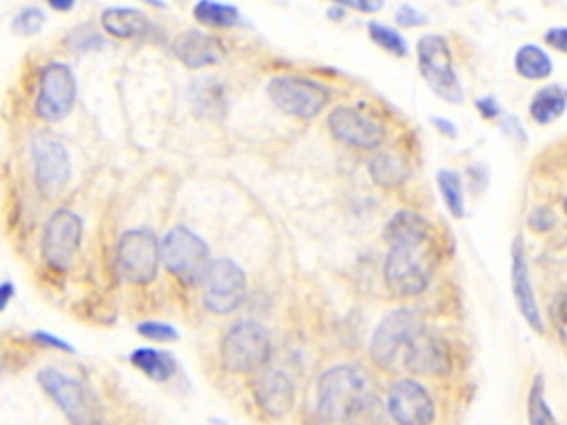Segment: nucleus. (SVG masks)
<instances>
[{"mask_svg": "<svg viewBox=\"0 0 567 425\" xmlns=\"http://www.w3.org/2000/svg\"><path fill=\"white\" fill-rule=\"evenodd\" d=\"M370 357L388 373L444 375L450 370L446 344L413 310L399 308L386 315L373 332Z\"/></svg>", "mask_w": 567, "mask_h": 425, "instance_id": "nucleus-1", "label": "nucleus"}, {"mask_svg": "<svg viewBox=\"0 0 567 425\" xmlns=\"http://www.w3.org/2000/svg\"><path fill=\"white\" fill-rule=\"evenodd\" d=\"M383 235L390 244L383 264L388 288L399 297L422 295L430 286L437 267L430 222L415 211H397Z\"/></svg>", "mask_w": 567, "mask_h": 425, "instance_id": "nucleus-2", "label": "nucleus"}, {"mask_svg": "<svg viewBox=\"0 0 567 425\" xmlns=\"http://www.w3.org/2000/svg\"><path fill=\"white\" fill-rule=\"evenodd\" d=\"M370 379L355 366H335L317 379L315 418L321 425H342L373 405Z\"/></svg>", "mask_w": 567, "mask_h": 425, "instance_id": "nucleus-3", "label": "nucleus"}, {"mask_svg": "<svg viewBox=\"0 0 567 425\" xmlns=\"http://www.w3.org/2000/svg\"><path fill=\"white\" fill-rule=\"evenodd\" d=\"M273 355V339L260 321H237L228 328L220 346L222 368L233 375L262 373Z\"/></svg>", "mask_w": 567, "mask_h": 425, "instance_id": "nucleus-4", "label": "nucleus"}, {"mask_svg": "<svg viewBox=\"0 0 567 425\" xmlns=\"http://www.w3.org/2000/svg\"><path fill=\"white\" fill-rule=\"evenodd\" d=\"M38 383L71 425H101L103 405L85 381L56 368H43Z\"/></svg>", "mask_w": 567, "mask_h": 425, "instance_id": "nucleus-5", "label": "nucleus"}, {"mask_svg": "<svg viewBox=\"0 0 567 425\" xmlns=\"http://www.w3.org/2000/svg\"><path fill=\"white\" fill-rule=\"evenodd\" d=\"M160 252L165 269L187 286L202 284L213 262L209 244L187 226L172 228L160 241Z\"/></svg>", "mask_w": 567, "mask_h": 425, "instance_id": "nucleus-6", "label": "nucleus"}, {"mask_svg": "<svg viewBox=\"0 0 567 425\" xmlns=\"http://www.w3.org/2000/svg\"><path fill=\"white\" fill-rule=\"evenodd\" d=\"M267 92L282 114L299 120L317 118L331 103V90L327 84L304 75H275Z\"/></svg>", "mask_w": 567, "mask_h": 425, "instance_id": "nucleus-7", "label": "nucleus"}, {"mask_svg": "<svg viewBox=\"0 0 567 425\" xmlns=\"http://www.w3.org/2000/svg\"><path fill=\"white\" fill-rule=\"evenodd\" d=\"M160 262V241L151 228H131L118 239L116 269L125 282L135 286L151 284Z\"/></svg>", "mask_w": 567, "mask_h": 425, "instance_id": "nucleus-8", "label": "nucleus"}, {"mask_svg": "<svg viewBox=\"0 0 567 425\" xmlns=\"http://www.w3.org/2000/svg\"><path fill=\"white\" fill-rule=\"evenodd\" d=\"M417 60H420V71L424 80L428 82V87L444 98L446 103L461 105L465 101L461 80L454 73L452 67V51L450 45L444 36L439 34H428L417 43Z\"/></svg>", "mask_w": 567, "mask_h": 425, "instance_id": "nucleus-9", "label": "nucleus"}, {"mask_svg": "<svg viewBox=\"0 0 567 425\" xmlns=\"http://www.w3.org/2000/svg\"><path fill=\"white\" fill-rule=\"evenodd\" d=\"M83 244V220L69 209H58L49 215L43 231V260L56 273H67Z\"/></svg>", "mask_w": 567, "mask_h": 425, "instance_id": "nucleus-10", "label": "nucleus"}, {"mask_svg": "<svg viewBox=\"0 0 567 425\" xmlns=\"http://www.w3.org/2000/svg\"><path fill=\"white\" fill-rule=\"evenodd\" d=\"M247 273L233 260H213L202 280V304L213 315H231L247 299Z\"/></svg>", "mask_w": 567, "mask_h": 425, "instance_id": "nucleus-11", "label": "nucleus"}, {"mask_svg": "<svg viewBox=\"0 0 567 425\" xmlns=\"http://www.w3.org/2000/svg\"><path fill=\"white\" fill-rule=\"evenodd\" d=\"M78 98V82L69 64L49 62L40 71L38 96H36V114L47 122L64 120Z\"/></svg>", "mask_w": 567, "mask_h": 425, "instance_id": "nucleus-12", "label": "nucleus"}, {"mask_svg": "<svg viewBox=\"0 0 567 425\" xmlns=\"http://www.w3.org/2000/svg\"><path fill=\"white\" fill-rule=\"evenodd\" d=\"M34 178L43 198L56 200L71 180V155L67 146L51 135H36L32 142Z\"/></svg>", "mask_w": 567, "mask_h": 425, "instance_id": "nucleus-13", "label": "nucleus"}, {"mask_svg": "<svg viewBox=\"0 0 567 425\" xmlns=\"http://www.w3.org/2000/svg\"><path fill=\"white\" fill-rule=\"evenodd\" d=\"M386 408L397 425H433L437 418V403L417 379L394 381L388 390Z\"/></svg>", "mask_w": 567, "mask_h": 425, "instance_id": "nucleus-14", "label": "nucleus"}, {"mask_svg": "<svg viewBox=\"0 0 567 425\" xmlns=\"http://www.w3.org/2000/svg\"><path fill=\"white\" fill-rule=\"evenodd\" d=\"M329 131L338 142L366 151L379 149L386 140V129L353 107H335L329 116Z\"/></svg>", "mask_w": 567, "mask_h": 425, "instance_id": "nucleus-15", "label": "nucleus"}, {"mask_svg": "<svg viewBox=\"0 0 567 425\" xmlns=\"http://www.w3.org/2000/svg\"><path fill=\"white\" fill-rule=\"evenodd\" d=\"M253 397L264 414L282 418L295 408V383L284 370H262L253 383Z\"/></svg>", "mask_w": 567, "mask_h": 425, "instance_id": "nucleus-16", "label": "nucleus"}, {"mask_svg": "<svg viewBox=\"0 0 567 425\" xmlns=\"http://www.w3.org/2000/svg\"><path fill=\"white\" fill-rule=\"evenodd\" d=\"M512 295H515L519 312L523 315L528 326L534 328L536 332H545V323H543V317H541V310L536 304V295L532 288V278H530L521 237H517L512 244Z\"/></svg>", "mask_w": 567, "mask_h": 425, "instance_id": "nucleus-17", "label": "nucleus"}, {"mask_svg": "<svg viewBox=\"0 0 567 425\" xmlns=\"http://www.w3.org/2000/svg\"><path fill=\"white\" fill-rule=\"evenodd\" d=\"M174 56L189 69H204V67H215L224 60V47L222 43L211 36L204 34L200 29H189L182 32L174 45Z\"/></svg>", "mask_w": 567, "mask_h": 425, "instance_id": "nucleus-18", "label": "nucleus"}, {"mask_svg": "<svg viewBox=\"0 0 567 425\" xmlns=\"http://www.w3.org/2000/svg\"><path fill=\"white\" fill-rule=\"evenodd\" d=\"M101 25L109 36H116L122 40L144 38L153 29L149 16L135 8H109L101 16Z\"/></svg>", "mask_w": 567, "mask_h": 425, "instance_id": "nucleus-19", "label": "nucleus"}, {"mask_svg": "<svg viewBox=\"0 0 567 425\" xmlns=\"http://www.w3.org/2000/svg\"><path fill=\"white\" fill-rule=\"evenodd\" d=\"M189 98H191L193 111L206 120L224 118L226 107H228L224 84L215 78H202V80L193 82Z\"/></svg>", "mask_w": 567, "mask_h": 425, "instance_id": "nucleus-20", "label": "nucleus"}, {"mask_svg": "<svg viewBox=\"0 0 567 425\" xmlns=\"http://www.w3.org/2000/svg\"><path fill=\"white\" fill-rule=\"evenodd\" d=\"M129 362L144 377H149L151 381H157V383H165V381L174 379L176 373H178V359L167 351L138 349V351L131 353Z\"/></svg>", "mask_w": 567, "mask_h": 425, "instance_id": "nucleus-21", "label": "nucleus"}, {"mask_svg": "<svg viewBox=\"0 0 567 425\" xmlns=\"http://www.w3.org/2000/svg\"><path fill=\"white\" fill-rule=\"evenodd\" d=\"M567 109V94L558 87V84H550L536 92V96L530 103V118L536 125H550L556 118H560Z\"/></svg>", "mask_w": 567, "mask_h": 425, "instance_id": "nucleus-22", "label": "nucleus"}, {"mask_svg": "<svg viewBox=\"0 0 567 425\" xmlns=\"http://www.w3.org/2000/svg\"><path fill=\"white\" fill-rule=\"evenodd\" d=\"M515 69L525 80H545L554 71V62L539 45H523L515 54Z\"/></svg>", "mask_w": 567, "mask_h": 425, "instance_id": "nucleus-23", "label": "nucleus"}, {"mask_svg": "<svg viewBox=\"0 0 567 425\" xmlns=\"http://www.w3.org/2000/svg\"><path fill=\"white\" fill-rule=\"evenodd\" d=\"M370 176L379 187H397L409 178V166L394 153H379L370 162Z\"/></svg>", "mask_w": 567, "mask_h": 425, "instance_id": "nucleus-24", "label": "nucleus"}, {"mask_svg": "<svg viewBox=\"0 0 567 425\" xmlns=\"http://www.w3.org/2000/svg\"><path fill=\"white\" fill-rule=\"evenodd\" d=\"M193 16L209 27H237L241 23V14L235 5H226V3H213V0H200V3L193 8Z\"/></svg>", "mask_w": 567, "mask_h": 425, "instance_id": "nucleus-25", "label": "nucleus"}, {"mask_svg": "<svg viewBox=\"0 0 567 425\" xmlns=\"http://www.w3.org/2000/svg\"><path fill=\"white\" fill-rule=\"evenodd\" d=\"M528 423L530 425H560L545 399V381L536 377L528 392Z\"/></svg>", "mask_w": 567, "mask_h": 425, "instance_id": "nucleus-26", "label": "nucleus"}, {"mask_svg": "<svg viewBox=\"0 0 567 425\" xmlns=\"http://www.w3.org/2000/svg\"><path fill=\"white\" fill-rule=\"evenodd\" d=\"M437 185L441 191V198L448 206V211L454 217H463L465 215V198H463V182L454 172H439L437 174Z\"/></svg>", "mask_w": 567, "mask_h": 425, "instance_id": "nucleus-27", "label": "nucleus"}, {"mask_svg": "<svg viewBox=\"0 0 567 425\" xmlns=\"http://www.w3.org/2000/svg\"><path fill=\"white\" fill-rule=\"evenodd\" d=\"M368 34H370V40L381 47L383 51L397 56V58H406L409 56V40L403 38L397 29L388 27V25H381L377 21H370L368 23Z\"/></svg>", "mask_w": 567, "mask_h": 425, "instance_id": "nucleus-28", "label": "nucleus"}, {"mask_svg": "<svg viewBox=\"0 0 567 425\" xmlns=\"http://www.w3.org/2000/svg\"><path fill=\"white\" fill-rule=\"evenodd\" d=\"M47 23V16L40 8H25L14 16L12 29L19 36H36Z\"/></svg>", "mask_w": 567, "mask_h": 425, "instance_id": "nucleus-29", "label": "nucleus"}, {"mask_svg": "<svg viewBox=\"0 0 567 425\" xmlns=\"http://www.w3.org/2000/svg\"><path fill=\"white\" fill-rule=\"evenodd\" d=\"M138 334L144 339H151V342H178L180 332L176 326L165 323V321H142L138 323Z\"/></svg>", "mask_w": 567, "mask_h": 425, "instance_id": "nucleus-30", "label": "nucleus"}, {"mask_svg": "<svg viewBox=\"0 0 567 425\" xmlns=\"http://www.w3.org/2000/svg\"><path fill=\"white\" fill-rule=\"evenodd\" d=\"M69 47L73 51H92V49H101L103 47V38L98 32H94L92 27H80L75 34L69 36Z\"/></svg>", "mask_w": 567, "mask_h": 425, "instance_id": "nucleus-31", "label": "nucleus"}, {"mask_svg": "<svg viewBox=\"0 0 567 425\" xmlns=\"http://www.w3.org/2000/svg\"><path fill=\"white\" fill-rule=\"evenodd\" d=\"M32 339H34L36 344H40V346H47V349H54V351H60V353H67V355H73V353H75L73 346L67 344L62 337H56V334H51V332H47V330H36V332L32 334Z\"/></svg>", "mask_w": 567, "mask_h": 425, "instance_id": "nucleus-32", "label": "nucleus"}, {"mask_svg": "<svg viewBox=\"0 0 567 425\" xmlns=\"http://www.w3.org/2000/svg\"><path fill=\"white\" fill-rule=\"evenodd\" d=\"M394 21L401 25V27H420V25H426V14H422L417 8L413 5H401L397 10V16Z\"/></svg>", "mask_w": 567, "mask_h": 425, "instance_id": "nucleus-33", "label": "nucleus"}, {"mask_svg": "<svg viewBox=\"0 0 567 425\" xmlns=\"http://www.w3.org/2000/svg\"><path fill=\"white\" fill-rule=\"evenodd\" d=\"M545 43L560 54H567V27H552L545 34Z\"/></svg>", "mask_w": 567, "mask_h": 425, "instance_id": "nucleus-34", "label": "nucleus"}, {"mask_svg": "<svg viewBox=\"0 0 567 425\" xmlns=\"http://www.w3.org/2000/svg\"><path fill=\"white\" fill-rule=\"evenodd\" d=\"M476 111H479L485 120H493V118H497V116L501 114L499 103H497L495 98H481V101H476Z\"/></svg>", "mask_w": 567, "mask_h": 425, "instance_id": "nucleus-35", "label": "nucleus"}, {"mask_svg": "<svg viewBox=\"0 0 567 425\" xmlns=\"http://www.w3.org/2000/svg\"><path fill=\"white\" fill-rule=\"evenodd\" d=\"M554 217H552V211L547 209H539L536 213L530 215V224L536 228V231H547L552 226Z\"/></svg>", "mask_w": 567, "mask_h": 425, "instance_id": "nucleus-36", "label": "nucleus"}, {"mask_svg": "<svg viewBox=\"0 0 567 425\" xmlns=\"http://www.w3.org/2000/svg\"><path fill=\"white\" fill-rule=\"evenodd\" d=\"M16 295L14 282H0V312H3Z\"/></svg>", "mask_w": 567, "mask_h": 425, "instance_id": "nucleus-37", "label": "nucleus"}, {"mask_svg": "<svg viewBox=\"0 0 567 425\" xmlns=\"http://www.w3.org/2000/svg\"><path fill=\"white\" fill-rule=\"evenodd\" d=\"M433 125H435L441 133H446L448 138H454V135H457V127H454L450 120H446V118H433Z\"/></svg>", "mask_w": 567, "mask_h": 425, "instance_id": "nucleus-38", "label": "nucleus"}, {"mask_svg": "<svg viewBox=\"0 0 567 425\" xmlns=\"http://www.w3.org/2000/svg\"><path fill=\"white\" fill-rule=\"evenodd\" d=\"M344 8H351V10H357V12H379L383 5L381 3H344Z\"/></svg>", "mask_w": 567, "mask_h": 425, "instance_id": "nucleus-39", "label": "nucleus"}, {"mask_svg": "<svg viewBox=\"0 0 567 425\" xmlns=\"http://www.w3.org/2000/svg\"><path fill=\"white\" fill-rule=\"evenodd\" d=\"M558 326L563 328V334H565V339H567V302L563 304V315L558 317Z\"/></svg>", "mask_w": 567, "mask_h": 425, "instance_id": "nucleus-40", "label": "nucleus"}, {"mask_svg": "<svg viewBox=\"0 0 567 425\" xmlns=\"http://www.w3.org/2000/svg\"><path fill=\"white\" fill-rule=\"evenodd\" d=\"M344 10H346L344 5H335V8H331V10H329V16H331L333 21H340V19L344 16Z\"/></svg>", "mask_w": 567, "mask_h": 425, "instance_id": "nucleus-41", "label": "nucleus"}, {"mask_svg": "<svg viewBox=\"0 0 567 425\" xmlns=\"http://www.w3.org/2000/svg\"><path fill=\"white\" fill-rule=\"evenodd\" d=\"M51 10H58V12H69V10H73V3H56V0H54V3L49 5Z\"/></svg>", "mask_w": 567, "mask_h": 425, "instance_id": "nucleus-42", "label": "nucleus"}, {"mask_svg": "<svg viewBox=\"0 0 567 425\" xmlns=\"http://www.w3.org/2000/svg\"><path fill=\"white\" fill-rule=\"evenodd\" d=\"M563 211H565V213H567V200H565V202H563Z\"/></svg>", "mask_w": 567, "mask_h": 425, "instance_id": "nucleus-43", "label": "nucleus"}]
</instances>
